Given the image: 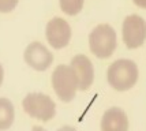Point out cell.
I'll return each mask as SVG.
<instances>
[{"label": "cell", "instance_id": "1", "mask_svg": "<svg viewBox=\"0 0 146 131\" xmlns=\"http://www.w3.org/2000/svg\"><path fill=\"white\" fill-rule=\"evenodd\" d=\"M138 66L130 59L115 60L107 71L109 86L117 92H126L134 87V85L138 82Z\"/></svg>", "mask_w": 146, "mask_h": 131}, {"label": "cell", "instance_id": "2", "mask_svg": "<svg viewBox=\"0 0 146 131\" xmlns=\"http://www.w3.org/2000/svg\"><path fill=\"white\" fill-rule=\"evenodd\" d=\"M117 47L116 31L108 23L97 25L89 34L90 52L98 59H108Z\"/></svg>", "mask_w": 146, "mask_h": 131}, {"label": "cell", "instance_id": "3", "mask_svg": "<svg viewBox=\"0 0 146 131\" xmlns=\"http://www.w3.org/2000/svg\"><path fill=\"white\" fill-rule=\"evenodd\" d=\"M52 87L57 98L63 102H70L75 98L79 83L74 68L67 64H60L52 72Z\"/></svg>", "mask_w": 146, "mask_h": 131}, {"label": "cell", "instance_id": "4", "mask_svg": "<svg viewBox=\"0 0 146 131\" xmlns=\"http://www.w3.org/2000/svg\"><path fill=\"white\" fill-rule=\"evenodd\" d=\"M22 106L30 118L48 122L56 113V104L45 93H29L22 101Z\"/></svg>", "mask_w": 146, "mask_h": 131}, {"label": "cell", "instance_id": "5", "mask_svg": "<svg viewBox=\"0 0 146 131\" xmlns=\"http://www.w3.org/2000/svg\"><path fill=\"white\" fill-rule=\"evenodd\" d=\"M121 37L128 49L142 47L146 40V21L137 14L126 17L121 26Z\"/></svg>", "mask_w": 146, "mask_h": 131}, {"label": "cell", "instance_id": "6", "mask_svg": "<svg viewBox=\"0 0 146 131\" xmlns=\"http://www.w3.org/2000/svg\"><path fill=\"white\" fill-rule=\"evenodd\" d=\"M46 41L55 49H62L67 47L71 40V27L67 21L60 17L52 18L45 27Z\"/></svg>", "mask_w": 146, "mask_h": 131}, {"label": "cell", "instance_id": "7", "mask_svg": "<svg viewBox=\"0 0 146 131\" xmlns=\"http://www.w3.org/2000/svg\"><path fill=\"white\" fill-rule=\"evenodd\" d=\"M23 59L30 68L36 71H45L51 67L53 62V55L44 44L34 41L26 47L23 52Z\"/></svg>", "mask_w": 146, "mask_h": 131}, {"label": "cell", "instance_id": "8", "mask_svg": "<svg viewBox=\"0 0 146 131\" xmlns=\"http://www.w3.org/2000/svg\"><path fill=\"white\" fill-rule=\"evenodd\" d=\"M70 66L74 68L79 83V90H88L94 82V67L85 55H76L71 59Z\"/></svg>", "mask_w": 146, "mask_h": 131}, {"label": "cell", "instance_id": "9", "mask_svg": "<svg viewBox=\"0 0 146 131\" xmlns=\"http://www.w3.org/2000/svg\"><path fill=\"white\" fill-rule=\"evenodd\" d=\"M100 127L101 131H128V118L121 108L112 106L104 112Z\"/></svg>", "mask_w": 146, "mask_h": 131}, {"label": "cell", "instance_id": "10", "mask_svg": "<svg viewBox=\"0 0 146 131\" xmlns=\"http://www.w3.org/2000/svg\"><path fill=\"white\" fill-rule=\"evenodd\" d=\"M15 119V111H14L13 102L6 98L0 97V131L10 128Z\"/></svg>", "mask_w": 146, "mask_h": 131}, {"label": "cell", "instance_id": "11", "mask_svg": "<svg viewBox=\"0 0 146 131\" xmlns=\"http://www.w3.org/2000/svg\"><path fill=\"white\" fill-rule=\"evenodd\" d=\"M85 0H59L60 8L67 15H76L83 8Z\"/></svg>", "mask_w": 146, "mask_h": 131}, {"label": "cell", "instance_id": "12", "mask_svg": "<svg viewBox=\"0 0 146 131\" xmlns=\"http://www.w3.org/2000/svg\"><path fill=\"white\" fill-rule=\"evenodd\" d=\"M19 0H0V13H11L18 6Z\"/></svg>", "mask_w": 146, "mask_h": 131}, {"label": "cell", "instance_id": "13", "mask_svg": "<svg viewBox=\"0 0 146 131\" xmlns=\"http://www.w3.org/2000/svg\"><path fill=\"white\" fill-rule=\"evenodd\" d=\"M134 4H137L141 8H146V0H133Z\"/></svg>", "mask_w": 146, "mask_h": 131}, {"label": "cell", "instance_id": "14", "mask_svg": "<svg viewBox=\"0 0 146 131\" xmlns=\"http://www.w3.org/2000/svg\"><path fill=\"white\" fill-rule=\"evenodd\" d=\"M57 131H76L74 127H71V126H63V127H60Z\"/></svg>", "mask_w": 146, "mask_h": 131}, {"label": "cell", "instance_id": "15", "mask_svg": "<svg viewBox=\"0 0 146 131\" xmlns=\"http://www.w3.org/2000/svg\"><path fill=\"white\" fill-rule=\"evenodd\" d=\"M3 79H4V70H3V66L0 64V86L3 83Z\"/></svg>", "mask_w": 146, "mask_h": 131}, {"label": "cell", "instance_id": "16", "mask_svg": "<svg viewBox=\"0 0 146 131\" xmlns=\"http://www.w3.org/2000/svg\"><path fill=\"white\" fill-rule=\"evenodd\" d=\"M32 131H46V130H45L44 127H40V126H34V127L32 128Z\"/></svg>", "mask_w": 146, "mask_h": 131}]
</instances>
